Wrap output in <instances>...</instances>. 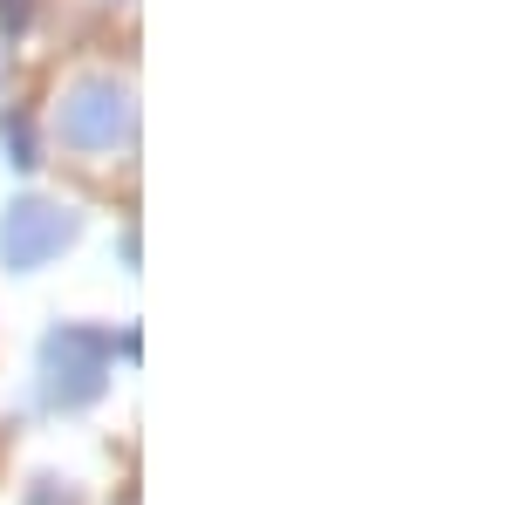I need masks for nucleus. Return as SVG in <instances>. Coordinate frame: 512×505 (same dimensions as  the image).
Instances as JSON below:
<instances>
[]
</instances>
